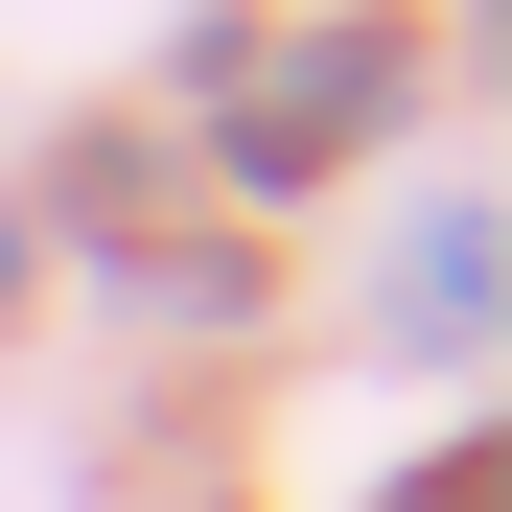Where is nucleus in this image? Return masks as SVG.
Returning a JSON list of instances; mask_svg holds the SVG:
<instances>
[]
</instances>
